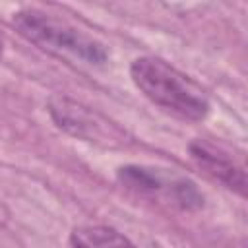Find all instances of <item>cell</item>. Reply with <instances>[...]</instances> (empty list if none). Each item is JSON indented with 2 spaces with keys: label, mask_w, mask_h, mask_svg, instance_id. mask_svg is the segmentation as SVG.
Returning a JSON list of instances; mask_svg holds the SVG:
<instances>
[{
  "label": "cell",
  "mask_w": 248,
  "mask_h": 248,
  "mask_svg": "<svg viewBox=\"0 0 248 248\" xmlns=\"http://www.w3.org/2000/svg\"><path fill=\"white\" fill-rule=\"evenodd\" d=\"M136 87L163 110L182 120H203L209 114L205 91L186 74L155 56L136 58L130 66Z\"/></svg>",
  "instance_id": "cell-1"
},
{
  "label": "cell",
  "mask_w": 248,
  "mask_h": 248,
  "mask_svg": "<svg viewBox=\"0 0 248 248\" xmlns=\"http://www.w3.org/2000/svg\"><path fill=\"white\" fill-rule=\"evenodd\" d=\"M12 21L19 35L58 58L89 66H101L108 58L103 43L89 37L81 29L66 23L64 19H58L41 10H19L14 14Z\"/></svg>",
  "instance_id": "cell-2"
},
{
  "label": "cell",
  "mask_w": 248,
  "mask_h": 248,
  "mask_svg": "<svg viewBox=\"0 0 248 248\" xmlns=\"http://www.w3.org/2000/svg\"><path fill=\"white\" fill-rule=\"evenodd\" d=\"M118 180L138 194L165 196L167 200L184 209H198L203 205V196L192 180L184 176L167 174L159 169L128 165L118 170Z\"/></svg>",
  "instance_id": "cell-3"
},
{
  "label": "cell",
  "mask_w": 248,
  "mask_h": 248,
  "mask_svg": "<svg viewBox=\"0 0 248 248\" xmlns=\"http://www.w3.org/2000/svg\"><path fill=\"white\" fill-rule=\"evenodd\" d=\"M48 112L58 128L66 130L68 134L79 140L95 141L103 145H112L122 141V130L118 126L108 122L97 110L81 103H76L68 97H54L48 105Z\"/></svg>",
  "instance_id": "cell-4"
},
{
  "label": "cell",
  "mask_w": 248,
  "mask_h": 248,
  "mask_svg": "<svg viewBox=\"0 0 248 248\" xmlns=\"http://www.w3.org/2000/svg\"><path fill=\"white\" fill-rule=\"evenodd\" d=\"M190 155L205 174L219 180L229 190L238 192L240 196L246 194V172L229 155L202 140L190 143Z\"/></svg>",
  "instance_id": "cell-5"
},
{
  "label": "cell",
  "mask_w": 248,
  "mask_h": 248,
  "mask_svg": "<svg viewBox=\"0 0 248 248\" xmlns=\"http://www.w3.org/2000/svg\"><path fill=\"white\" fill-rule=\"evenodd\" d=\"M72 248H136L130 238L112 227L83 225L76 227L70 236Z\"/></svg>",
  "instance_id": "cell-6"
},
{
  "label": "cell",
  "mask_w": 248,
  "mask_h": 248,
  "mask_svg": "<svg viewBox=\"0 0 248 248\" xmlns=\"http://www.w3.org/2000/svg\"><path fill=\"white\" fill-rule=\"evenodd\" d=\"M2 46H4V45H2V39H0V54H2Z\"/></svg>",
  "instance_id": "cell-7"
}]
</instances>
